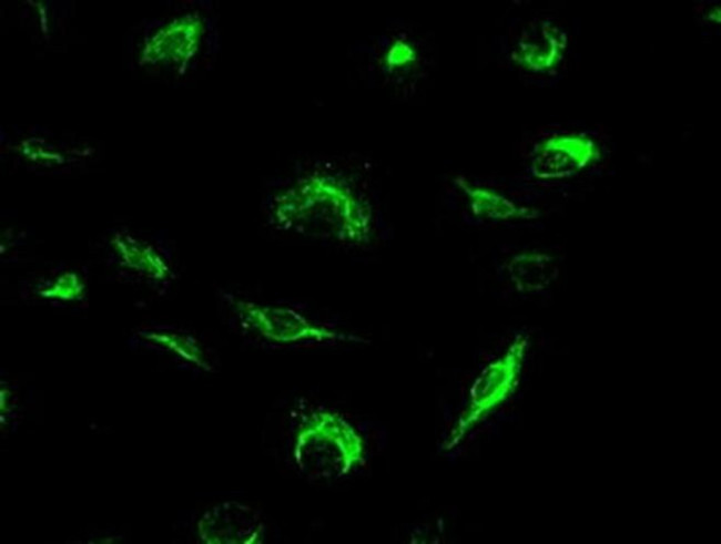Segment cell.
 I'll use <instances>...</instances> for the list:
<instances>
[{"instance_id":"obj_1","label":"cell","mask_w":721,"mask_h":544,"mask_svg":"<svg viewBox=\"0 0 721 544\" xmlns=\"http://www.w3.org/2000/svg\"><path fill=\"white\" fill-rule=\"evenodd\" d=\"M267 216L282 232L348 246L368 244L375 232L370 202L339 173L307 171L272 193Z\"/></svg>"},{"instance_id":"obj_2","label":"cell","mask_w":721,"mask_h":544,"mask_svg":"<svg viewBox=\"0 0 721 544\" xmlns=\"http://www.w3.org/2000/svg\"><path fill=\"white\" fill-rule=\"evenodd\" d=\"M294 459L298 469L308 476L338 479L364 462V440L338 413L317 411L296 434Z\"/></svg>"},{"instance_id":"obj_3","label":"cell","mask_w":721,"mask_h":544,"mask_svg":"<svg viewBox=\"0 0 721 544\" xmlns=\"http://www.w3.org/2000/svg\"><path fill=\"white\" fill-rule=\"evenodd\" d=\"M234 307L243 327L272 343L363 340L316 324L293 308L241 299L234 300Z\"/></svg>"},{"instance_id":"obj_4","label":"cell","mask_w":721,"mask_h":544,"mask_svg":"<svg viewBox=\"0 0 721 544\" xmlns=\"http://www.w3.org/2000/svg\"><path fill=\"white\" fill-rule=\"evenodd\" d=\"M526 347L525 338H516L500 358L481 371L471 387L468 408L450 431L444 444L445 449L449 450L455 447L480 414L495 407L510 393L518 379Z\"/></svg>"},{"instance_id":"obj_5","label":"cell","mask_w":721,"mask_h":544,"mask_svg":"<svg viewBox=\"0 0 721 544\" xmlns=\"http://www.w3.org/2000/svg\"><path fill=\"white\" fill-rule=\"evenodd\" d=\"M597 157L592 143L571 135H554L534 150L529 170L538 179L569 177Z\"/></svg>"},{"instance_id":"obj_6","label":"cell","mask_w":721,"mask_h":544,"mask_svg":"<svg viewBox=\"0 0 721 544\" xmlns=\"http://www.w3.org/2000/svg\"><path fill=\"white\" fill-rule=\"evenodd\" d=\"M199 532L206 543H262L264 524L252 507L224 502L204 514L199 523Z\"/></svg>"},{"instance_id":"obj_7","label":"cell","mask_w":721,"mask_h":544,"mask_svg":"<svg viewBox=\"0 0 721 544\" xmlns=\"http://www.w3.org/2000/svg\"><path fill=\"white\" fill-rule=\"evenodd\" d=\"M202 33L200 18L187 14L159 31L145 52L153 62L183 64L197 52Z\"/></svg>"},{"instance_id":"obj_8","label":"cell","mask_w":721,"mask_h":544,"mask_svg":"<svg viewBox=\"0 0 721 544\" xmlns=\"http://www.w3.org/2000/svg\"><path fill=\"white\" fill-rule=\"evenodd\" d=\"M563 48V34L551 23L542 21L521 35L512 59L527 70L545 72L557 64Z\"/></svg>"},{"instance_id":"obj_9","label":"cell","mask_w":721,"mask_h":544,"mask_svg":"<svg viewBox=\"0 0 721 544\" xmlns=\"http://www.w3.org/2000/svg\"><path fill=\"white\" fill-rule=\"evenodd\" d=\"M455 186L465 196L470 212L490 220L531 219L538 211L517 204L507 196L485 186L475 185L464 176L454 178Z\"/></svg>"},{"instance_id":"obj_10","label":"cell","mask_w":721,"mask_h":544,"mask_svg":"<svg viewBox=\"0 0 721 544\" xmlns=\"http://www.w3.org/2000/svg\"><path fill=\"white\" fill-rule=\"evenodd\" d=\"M505 269L512 285L525 292H536L547 288L559 273L554 256L535 250L514 255L507 260Z\"/></svg>"},{"instance_id":"obj_11","label":"cell","mask_w":721,"mask_h":544,"mask_svg":"<svg viewBox=\"0 0 721 544\" xmlns=\"http://www.w3.org/2000/svg\"><path fill=\"white\" fill-rule=\"evenodd\" d=\"M120 253L126 265L140 270L141 274L155 280H166L171 270L166 261L152 248H132L130 250L124 244Z\"/></svg>"},{"instance_id":"obj_12","label":"cell","mask_w":721,"mask_h":544,"mask_svg":"<svg viewBox=\"0 0 721 544\" xmlns=\"http://www.w3.org/2000/svg\"><path fill=\"white\" fill-rule=\"evenodd\" d=\"M148 338L185 360L205 367L203 351L193 338L170 331L149 332Z\"/></svg>"},{"instance_id":"obj_13","label":"cell","mask_w":721,"mask_h":544,"mask_svg":"<svg viewBox=\"0 0 721 544\" xmlns=\"http://www.w3.org/2000/svg\"><path fill=\"white\" fill-rule=\"evenodd\" d=\"M418 49L406 38L394 39L382 55V66L387 73H399L418 61Z\"/></svg>"},{"instance_id":"obj_14","label":"cell","mask_w":721,"mask_h":544,"mask_svg":"<svg viewBox=\"0 0 721 544\" xmlns=\"http://www.w3.org/2000/svg\"><path fill=\"white\" fill-rule=\"evenodd\" d=\"M83 289V284L74 274H64L57 279L49 288L44 289L42 294L47 297H57L63 299H72L78 297Z\"/></svg>"}]
</instances>
